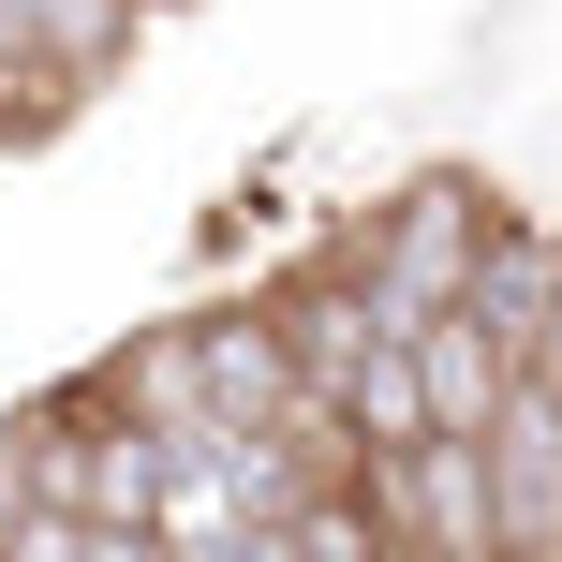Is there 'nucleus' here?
<instances>
[{"instance_id":"1","label":"nucleus","mask_w":562,"mask_h":562,"mask_svg":"<svg viewBox=\"0 0 562 562\" xmlns=\"http://www.w3.org/2000/svg\"><path fill=\"white\" fill-rule=\"evenodd\" d=\"M488 237H504V193H488L474 164H415L356 237H340V252H356V267H370V296L415 326V311H459V296H474Z\"/></svg>"},{"instance_id":"2","label":"nucleus","mask_w":562,"mask_h":562,"mask_svg":"<svg viewBox=\"0 0 562 562\" xmlns=\"http://www.w3.org/2000/svg\"><path fill=\"white\" fill-rule=\"evenodd\" d=\"M400 548H445V562H504V504H488V429H429V445L370 459Z\"/></svg>"},{"instance_id":"3","label":"nucleus","mask_w":562,"mask_h":562,"mask_svg":"<svg viewBox=\"0 0 562 562\" xmlns=\"http://www.w3.org/2000/svg\"><path fill=\"white\" fill-rule=\"evenodd\" d=\"M488 504H504V562H562V385L518 370L488 415Z\"/></svg>"},{"instance_id":"4","label":"nucleus","mask_w":562,"mask_h":562,"mask_svg":"<svg viewBox=\"0 0 562 562\" xmlns=\"http://www.w3.org/2000/svg\"><path fill=\"white\" fill-rule=\"evenodd\" d=\"M193 385H207V415H281L296 400V340H281V311L252 296V311H193Z\"/></svg>"},{"instance_id":"5","label":"nucleus","mask_w":562,"mask_h":562,"mask_svg":"<svg viewBox=\"0 0 562 562\" xmlns=\"http://www.w3.org/2000/svg\"><path fill=\"white\" fill-rule=\"evenodd\" d=\"M415 370H429V415H445V429H488L504 385H518V356L488 340L474 296H459V311H415Z\"/></svg>"},{"instance_id":"6","label":"nucleus","mask_w":562,"mask_h":562,"mask_svg":"<svg viewBox=\"0 0 562 562\" xmlns=\"http://www.w3.org/2000/svg\"><path fill=\"white\" fill-rule=\"evenodd\" d=\"M474 311H488V340H504V356H533L548 311H562V237L504 207V237H488V267H474Z\"/></svg>"},{"instance_id":"7","label":"nucleus","mask_w":562,"mask_h":562,"mask_svg":"<svg viewBox=\"0 0 562 562\" xmlns=\"http://www.w3.org/2000/svg\"><path fill=\"white\" fill-rule=\"evenodd\" d=\"M340 415H356L370 459H400V445H429V429H445V415H429V370H415V326H385L356 370H340Z\"/></svg>"},{"instance_id":"8","label":"nucleus","mask_w":562,"mask_h":562,"mask_svg":"<svg viewBox=\"0 0 562 562\" xmlns=\"http://www.w3.org/2000/svg\"><path fill=\"white\" fill-rule=\"evenodd\" d=\"M134 15H148V0H30V45H45L75 89H104V59L134 45Z\"/></svg>"},{"instance_id":"9","label":"nucleus","mask_w":562,"mask_h":562,"mask_svg":"<svg viewBox=\"0 0 562 562\" xmlns=\"http://www.w3.org/2000/svg\"><path fill=\"white\" fill-rule=\"evenodd\" d=\"M45 504V415H0V533Z\"/></svg>"}]
</instances>
